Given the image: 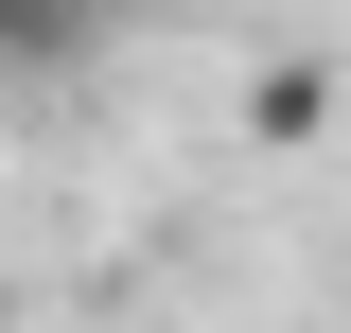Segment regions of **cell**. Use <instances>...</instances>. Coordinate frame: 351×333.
<instances>
[{"label":"cell","mask_w":351,"mask_h":333,"mask_svg":"<svg viewBox=\"0 0 351 333\" xmlns=\"http://www.w3.org/2000/svg\"><path fill=\"white\" fill-rule=\"evenodd\" d=\"M106 18H123V0H0V71H18V88L88 71V53H106Z\"/></svg>","instance_id":"1"},{"label":"cell","mask_w":351,"mask_h":333,"mask_svg":"<svg viewBox=\"0 0 351 333\" xmlns=\"http://www.w3.org/2000/svg\"><path fill=\"white\" fill-rule=\"evenodd\" d=\"M246 123H263V140H316V123H334V71H316V53H281V71L246 88Z\"/></svg>","instance_id":"2"}]
</instances>
